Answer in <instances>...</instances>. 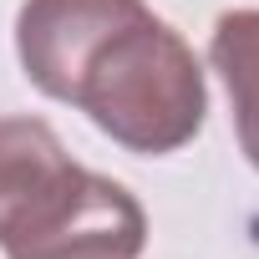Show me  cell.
I'll use <instances>...</instances> for the list:
<instances>
[{"label": "cell", "mask_w": 259, "mask_h": 259, "mask_svg": "<svg viewBox=\"0 0 259 259\" xmlns=\"http://www.w3.org/2000/svg\"><path fill=\"white\" fill-rule=\"evenodd\" d=\"M6 259H138L148 213L117 178L81 168L41 117H0Z\"/></svg>", "instance_id": "obj_1"}, {"label": "cell", "mask_w": 259, "mask_h": 259, "mask_svg": "<svg viewBox=\"0 0 259 259\" xmlns=\"http://www.w3.org/2000/svg\"><path fill=\"white\" fill-rule=\"evenodd\" d=\"M66 102L117 148L163 158L203 133L208 81L193 46L143 6L81 56Z\"/></svg>", "instance_id": "obj_2"}, {"label": "cell", "mask_w": 259, "mask_h": 259, "mask_svg": "<svg viewBox=\"0 0 259 259\" xmlns=\"http://www.w3.org/2000/svg\"><path fill=\"white\" fill-rule=\"evenodd\" d=\"M133 11H143V0H26L16 16L21 71L51 102H66L81 56Z\"/></svg>", "instance_id": "obj_3"}, {"label": "cell", "mask_w": 259, "mask_h": 259, "mask_svg": "<svg viewBox=\"0 0 259 259\" xmlns=\"http://www.w3.org/2000/svg\"><path fill=\"white\" fill-rule=\"evenodd\" d=\"M208 61H213V71H219L224 87H229L239 148H244V158L259 168V11H254V6L224 11V16L213 21Z\"/></svg>", "instance_id": "obj_4"}]
</instances>
